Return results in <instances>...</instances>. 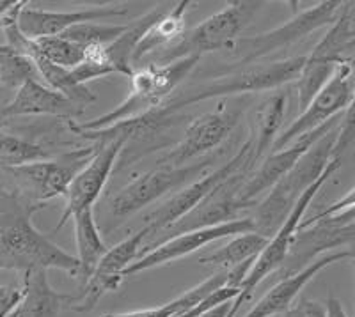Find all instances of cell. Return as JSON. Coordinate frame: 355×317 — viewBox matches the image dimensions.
Returning <instances> with one entry per match:
<instances>
[{
	"label": "cell",
	"instance_id": "1",
	"mask_svg": "<svg viewBox=\"0 0 355 317\" xmlns=\"http://www.w3.org/2000/svg\"><path fill=\"white\" fill-rule=\"evenodd\" d=\"M41 208L28 195L0 188V271L61 269L77 278V257L34 227L33 215Z\"/></svg>",
	"mask_w": 355,
	"mask_h": 317
},
{
	"label": "cell",
	"instance_id": "2",
	"mask_svg": "<svg viewBox=\"0 0 355 317\" xmlns=\"http://www.w3.org/2000/svg\"><path fill=\"white\" fill-rule=\"evenodd\" d=\"M306 62V55L290 57L284 60H274L266 64H247L239 69H231L226 75L214 78L208 84L189 87L180 96L171 98L160 107L166 117H173L189 105L201 103L208 100H224L230 96H247L250 93L274 91L290 82H297Z\"/></svg>",
	"mask_w": 355,
	"mask_h": 317
},
{
	"label": "cell",
	"instance_id": "3",
	"mask_svg": "<svg viewBox=\"0 0 355 317\" xmlns=\"http://www.w3.org/2000/svg\"><path fill=\"white\" fill-rule=\"evenodd\" d=\"M199 59L201 57H187V59H180L167 66L146 64L144 68L135 69L130 77L132 87H130L128 98L119 107H116L112 112H107L105 116H100L98 119L87 120V123L73 120V125L85 132H98V129H107L119 123L139 119V117L155 112L171 96L174 89L182 84L183 78L189 77Z\"/></svg>",
	"mask_w": 355,
	"mask_h": 317
},
{
	"label": "cell",
	"instance_id": "4",
	"mask_svg": "<svg viewBox=\"0 0 355 317\" xmlns=\"http://www.w3.org/2000/svg\"><path fill=\"white\" fill-rule=\"evenodd\" d=\"M338 128L323 135L313 147L297 161L293 169L279 181L277 185L266 193V197L256 204V211L252 221H254L256 233L270 239L279 227L286 221L290 213L293 211L295 204L302 197V193L309 188L313 183L320 179L323 170L331 163L332 145L336 142Z\"/></svg>",
	"mask_w": 355,
	"mask_h": 317
},
{
	"label": "cell",
	"instance_id": "5",
	"mask_svg": "<svg viewBox=\"0 0 355 317\" xmlns=\"http://www.w3.org/2000/svg\"><path fill=\"white\" fill-rule=\"evenodd\" d=\"M261 6L263 2H231L227 8L206 18L190 33L183 34L176 44L150 55L151 60L148 64L167 66L187 57H202L217 50H230Z\"/></svg>",
	"mask_w": 355,
	"mask_h": 317
},
{
	"label": "cell",
	"instance_id": "6",
	"mask_svg": "<svg viewBox=\"0 0 355 317\" xmlns=\"http://www.w3.org/2000/svg\"><path fill=\"white\" fill-rule=\"evenodd\" d=\"M339 167H341V165L331 161V163L327 165V169L323 170V174L320 176V179L316 181V183H313V185L302 193V197L297 201V204H295L293 211H291L290 217L286 218V221L279 227L277 233L268 239L265 248H263L261 252H259L258 257L254 259V262H252V266H250L249 269V273H247L245 280L240 285L239 296L231 301L230 312H227L226 317L236 316L240 307L252 298V294L258 289L259 284H261L266 277H270L275 269H279L284 262H286L288 255H290L291 248H293L295 239H297V234H299V225L300 221H302L304 213L307 211V208H309V204L313 202V199L318 195L322 186L334 176V172Z\"/></svg>",
	"mask_w": 355,
	"mask_h": 317
},
{
	"label": "cell",
	"instance_id": "7",
	"mask_svg": "<svg viewBox=\"0 0 355 317\" xmlns=\"http://www.w3.org/2000/svg\"><path fill=\"white\" fill-rule=\"evenodd\" d=\"M343 8V2H336V0L320 2L315 8L297 12L286 24L272 28L268 33L256 34L252 37H239L230 48V52L236 57V62H239L236 66H247L249 62L254 64L256 60L279 52V50L288 48L320 28L332 25L339 18Z\"/></svg>",
	"mask_w": 355,
	"mask_h": 317
},
{
	"label": "cell",
	"instance_id": "8",
	"mask_svg": "<svg viewBox=\"0 0 355 317\" xmlns=\"http://www.w3.org/2000/svg\"><path fill=\"white\" fill-rule=\"evenodd\" d=\"M345 4L338 20L331 25L329 33L316 44V48L306 55V62L295 82L297 101L302 112L309 101L327 84L343 60H348V52L355 48V17Z\"/></svg>",
	"mask_w": 355,
	"mask_h": 317
},
{
	"label": "cell",
	"instance_id": "9",
	"mask_svg": "<svg viewBox=\"0 0 355 317\" xmlns=\"http://www.w3.org/2000/svg\"><path fill=\"white\" fill-rule=\"evenodd\" d=\"M247 103V96L224 98L217 109L190 123L182 141L157 160V167H183L189 165L190 160L215 151V147L226 141L234 126L239 125Z\"/></svg>",
	"mask_w": 355,
	"mask_h": 317
},
{
	"label": "cell",
	"instance_id": "10",
	"mask_svg": "<svg viewBox=\"0 0 355 317\" xmlns=\"http://www.w3.org/2000/svg\"><path fill=\"white\" fill-rule=\"evenodd\" d=\"M215 161L217 156L202 158L196 163L183 165V167H157L151 172L137 176L112 197L110 218L116 221L125 220L126 217L148 208L174 190L194 183V177H201Z\"/></svg>",
	"mask_w": 355,
	"mask_h": 317
},
{
	"label": "cell",
	"instance_id": "11",
	"mask_svg": "<svg viewBox=\"0 0 355 317\" xmlns=\"http://www.w3.org/2000/svg\"><path fill=\"white\" fill-rule=\"evenodd\" d=\"M355 91V62L352 59L343 60L336 68L331 80L320 89L313 100L309 101L306 109L300 112V116L288 126L284 132L279 133L277 141L272 145L270 153H279L293 144L297 138L302 135L315 132L327 125L329 120L336 119L341 112L347 110L350 105L352 96Z\"/></svg>",
	"mask_w": 355,
	"mask_h": 317
},
{
	"label": "cell",
	"instance_id": "12",
	"mask_svg": "<svg viewBox=\"0 0 355 317\" xmlns=\"http://www.w3.org/2000/svg\"><path fill=\"white\" fill-rule=\"evenodd\" d=\"M245 165H250L252 170H254V165H252V142L250 137L240 145L239 153L234 154L227 163H224L222 167H218L214 172H208L205 176H201L199 179H196L194 183L183 186L180 192H176L171 199H167L166 202H162L155 211L148 213L144 217V227L150 230L146 239H151L153 236H157L158 233H162L164 229H167L169 225H173L174 221H178L180 218L187 217L190 211H194L202 201H205L222 181H226L227 177L233 176L236 170H240Z\"/></svg>",
	"mask_w": 355,
	"mask_h": 317
},
{
	"label": "cell",
	"instance_id": "13",
	"mask_svg": "<svg viewBox=\"0 0 355 317\" xmlns=\"http://www.w3.org/2000/svg\"><path fill=\"white\" fill-rule=\"evenodd\" d=\"M96 153V145L84 149H73L52 160L36 161L17 169H8L12 176L21 181L31 192L28 197L40 204L57 197H66L69 185L77 174L84 169Z\"/></svg>",
	"mask_w": 355,
	"mask_h": 317
},
{
	"label": "cell",
	"instance_id": "14",
	"mask_svg": "<svg viewBox=\"0 0 355 317\" xmlns=\"http://www.w3.org/2000/svg\"><path fill=\"white\" fill-rule=\"evenodd\" d=\"M148 234L150 230L142 227L137 233L130 234L126 239L119 241L116 246L107 250L87 284L78 289V294L73 296L69 309L77 310V312H89L107 293L117 291V287L123 284L126 268L139 259V253H141Z\"/></svg>",
	"mask_w": 355,
	"mask_h": 317
},
{
	"label": "cell",
	"instance_id": "15",
	"mask_svg": "<svg viewBox=\"0 0 355 317\" xmlns=\"http://www.w3.org/2000/svg\"><path fill=\"white\" fill-rule=\"evenodd\" d=\"M339 126V117L329 120L327 125H323L322 128L315 129V132L302 135L300 138L293 142V144L288 145L286 149L279 151V153H270L261 163L256 167L250 176L247 177V181L243 183L242 190L239 193V201L242 202L247 208H256L258 204L259 195L263 193H268L279 181L283 179L291 169H293L297 161L304 156V154L309 151L323 135H327L329 132H332L334 128Z\"/></svg>",
	"mask_w": 355,
	"mask_h": 317
},
{
	"label": "cell",
	"instance_id": "16",
	"mask_svg": "<svg viewBox=\"0 0 355 317\" xmlns=\"http://www.w3.org/2000/svg\"><path fill=\"white\" fill-rule=\"evenodd\" d=\"M256 233L254 221L252 218H239V220L227 221V224L214 225V227H205V229L190 230V233H183L180 236H174L171 239H166L158 246H155L151 252L142 255L141 259L130 264L125 271V277H133V275L146 271V269L157 268V266L167 264L176 259H182L190 255V253L198 252L202 246H208L214 241L222 239L227 236H240V234Z\"/></svg>",
	"mask_w": 355,
	"mask_h": 317
},
{
	"label": "cell",
	"instance_id": "17",
	"mask_svg": "<svg viewBox=\"0 0 355 317\" xmlns=\"http://www.w3.org/2000/svg\"><path fill=\"white\" fill-rule=\"evenodd\" d=\"M128 9L119 6H96V8L80 9V11H44L25 6L18 18V27L28 39L61 36L64 30L78 24L101 21L107 18L125 17Z\"/></svg>",
	"mask_w": 355,
	"mask_h": 317
},
{
	"label": "cell",
	"instance_id": "18",
	"mask_svg": "<svg viewBox=\"0 0 355 317\" xmlns=\"http://www.w3.org/2000/svg\"><path fill=\"white\" fill-rule=\"evenodd\" d=\"M352 257L350 250H336V252H329L322 257L311 261L309 264L304 266L297 273L286 275L281 282L270 287L268 293L263 294L261 300L256 303L249 312L243 317H272L277 314H283L293 305V300L300 294V291L309 284L320 271H323L329 266L336 264L339 261Z\"/></svg>",
	"mask_w": 355,
	"mask_h": 317
},
{
	"label": "cell",
	"instance_id": "19",
	"mask_svg": "<svg viewBox=\"0 0 355 317\" xmlns=\"http://www.w3.org/2000/svg\"><path fill=\"white\" fill-rule=\"evenodd\" d=\"M84 107L64 94L57 93L37 80H27L20 85L8 105L2 109L4 117H24V116H53L73 120L84 114Z\"/></svg>",
	"mask_w": 355,
	"mask_h": 317
},
{
	"label": "cell",
	"instance_id": "20",
	"mask_svg": "<svg viewBox=\"0 0 355 317\" xmlns=\"http://www.w3.org/2000/svg\"><path fill=\"white\" fill-rule=\"evenodd\" d=\"M73 294H62L52 287L49 269H31L24 273L21 300L8 317H59L71 305Z\"/></svg>",
	"mask_w": 355,
	"mask_h": 317
},
{
	"label": "cell",
	"instance_id": "21",
	"mask_svg": "<svg viewBox=\"0 0 355 317\" xmlns=\"http://www.w3.org/2000/svg\"><path fill=\"white\" fill-rule=\"evenodd\" d=\"M288 96L284 93H275L266 98L254 112V125H252V165L254 169L265 160L272 151V145L277 141L279 129L283 126L286 116Z\"/></svg>",
	"mask_w": 355,
	"mask_h": 317
},
{
	"label": "cell",
	"instance_id": "22",
	"mask_svg": "<svg viewBox=\"0 0 355 317\" xmlns=\"http://www.w3.org/2000/svg\"><path fill=\"white\" fill-rule=\"evenodd\" d=\"M73 220H75V241H77L78 252L77 261L80 266L77 278L80 280V287H84L109 248L98 229L93 209H85L82 213L75 215Z\"/></svg>",
	"mask_w": 355,
	"mask_h": 317
},
{
	"label": "cell",
	"instance_id": "23",
	"mask_svg": "<svg viewBox=\"0 0 355 317\" xmlns=\"http://www.w3.org/2000/svg\"><path fill=\"white\" fill-rule=\"evenodd\" d=\"M167 9L164 6H157L151 11H148L146 15H142L141 18H137L135 21H130L126 25V30L117 37L114 43H110L109 46H105L107 55H109V62L114 68L116 73H123L125 77H132L133 75V53L137 44L141 43V39L144 37V34L164 17V12Z\"/></svg>",
	"mask_w": 355,
	"mask_h": 317
},
{
	"label": "cell",
	"instance_id": "24",
	"mask_svg": "<svg viewBox=\"0 0 355 317\" xmlns=\"http://www.w3.org/2000/svg\"><path fill=\"white\" fill-rule=\"evenodd\" d=\"M189 6H192L190 0H182V2L174 4V8L167 9L164 17L144 34V37L135 48V53H133V69H135V64L139 60L167 48V44H171L173 41L182 39L183 34L187 33L185 12Z\"/></svg>",
	"mask_w": 355,
	"mask_h": 317
},
{
	"label": "cell",
	"instance_id": "25",
	"mask_svg": "<svg viewBox=\"0 0 355 317\" xmlns=\"http://www.w3.org/2000/svg\"><path fill=\"white\" fill-rule=\"evenodd\" d=\"M268 243V237L261 236L258 233L240 234L234 239H231L226 246L215 250L210 255L199 259L201 264L218 266L220 269H233L243 262L256 259L263 248Z\"/></svg>",
	"mask_w": 355,
	"mask_h": 317
},
{
	"label": "cell",
	"instance_id": "26",
	"mask_svg": "<svg viewBox=\"0 0 355 317\" xmlns=\"http://www.w3.org/2000/svg\"><path fill=\"white\" fill-rule=\"evenodd\" d=\"M50 153L43 145L34 144L27 138L11 133L0 132V165L6 169H17L28 163L49 160Z\"/></svg>",
	"mask_w": 355,
	"mask_h": 317
},
{
	"label": "cell",
	"instance_id": "27",
	"mask_svg": "<svg viewBox=\"0 0 355 317\" xmlns=\"http://www.w3.org/2000/svg\"><path fill=\"white\" fill-rule=\"evenodd\" d=\"M128 24H98V21H89V24H78L75 27L68 28L61 34L64 39L78 44L82 48L87 46H109L110 43L117 39L126 30Z\"/></svg>",
	"mask_w": 355,
	"mask_h": 317
},
{
	"label": "cell",
	"instance_id": "28",
	"mask_svg": "<svg viewBox=\"0 0 355 317\" xmlns=\"http://www.w3.org/2000/svg\"><path fill=\"white\" fill-rule=\"evenodd\" d=\"M34 43H36L37 52L43 59L62 69L77 68L84 60V48L71 43V41L64 39L62 36L40 37Z\"/></svg>",
	"mask_w": 355,
	"mask_h": 317
},
{
	"label": "cell",
	"instance_id": "29",
	"mask_svg": "<svg viewBox=\"0 0 355 317\" xmlns=\"http://www.w3.org/2000/svg\"><path fill=\"white\" fill-rule=\"evenodd\" d=\"M37 69L34 62L9 46H0V82L9 87H20L27 80H36Z\"/></svg>",
	"mask_w": 355,
	"mask_h": 317
},
{
	"label": "cell",
	"instance_id": "30",
	"mask_svg": "<svg viewBox=\"0 0 355 317\" xmlns=\"http://www.w3.org/2000/svg\"><path fill=\"white\" fill-rule=\"evenodd\" d=\"M355 149V91L352 96L350 105L345 110V116L341 117L336 133V142L332 145L331 161L341 165L345 158Z\"/></svg>",
	"mask_w": 355,
	"mask_h": 317
},
{
	"label": "cell",
	"instance_id": "31",
	"mask_svg": "<svg viewBox=\"0 0 355 317\" xmlns=\"http://www.w3.org/2000/svg\"><path fill=\"white\" fill-rule=\"evenodd\" d=\"M239 293L240 289H236V287H227L226 285V287H220V289L211 293L208 298H205V300H202L201 303H198L194 309L187 310V312L183 314H174L173 317H202L205 314L210 312V310L217 309V307L224 305V303L233 301L234 298L239 296Z\"/></svg>",
	"mask_w": 355,
	"mask_h": 317
},
{
	"label": "cell",
	"instance_id": "32",
	"mask_svg": "<svg viewBox=\"0 0 355 317\" xmlns=\"http://www.w3.org/2000/svg\"><path fill=\"white\" fill-rule=\"evenodd\" d=\"M354 204H355V186L347 193V195H345V197H341L339 201L332 202L331 206H327V208L323 209V211H320L318 215H315V217H311V218H307V220L300 221L299 234L304 233V230L311 229V227H315L316 224H320V221L325 220V218L332 217V215L339 213V211H343V209L350 208V206H354Z\"/></svg>",
	"mask_w": 355,
	"mask_h": 317
},
{
	"label": "cell",
	"instance_id": "33",
	"mask_svg": "<svg viewBox=\"0 0 355 317\" xmlns=\"http://www.w3.org/2000/svg\"><path fill=\"white\" fill-rule=\"evenodd\" d=\"M174 314H180V307L176 301H169L166 305L157 307V309L135 310V312H123V314H103L100 317H173Z\"/></svg>",
	"mask_w": 355,
	"mask_h": 317
},
{
	"label": "cell",
	"instance_id": "34",
	"mask_svg": "<svg viewBox=\"0 0 355 317\" xmlns=\"http://www.w3.org/2000/svg\"><path fill=\"white\" fill-rule=\"evenodd\" d=\"M286 317H327V310L320 301L300 300L297 305L286 310Z\"/></svg>",
	"mask_w": 355,
	"mask_h": 317
},
{
	"label": "cell",
	"instance_id": "35",
	"mask_svg": "<svg viewBox=\"0 0 355 317\" xmlns=\"http://www.w3.org/2000/svg\"><path fill=\"white\" fill-rule=\"evenodd\" d=\"M21 291L9 285H0V317H8L20 303Z\"/></svg>",
	"mask_w": 355,
	"mask_h": 317
},
{
	"label": "cell",
	"instance_id": "36",
	"mask_svg": "<svg viewBox=\"0 0 355 317\" xmlns=\"http://www.w3.org/2000/svg\"><path fill=\"white\" fill-rule=\"evenodd\" d=\"M325 310H327V317H347L343 307H341V301L332 296L325 303Z\"/></svg>",
	"mask_w": 355,
	"mask_h": 317
},
{
	"label": "cell",
	"instance_id": "37",
	"mask_svg": "<svg viewBox=\"0 0 355 317\" xmlns=\"http://www.w3.org/2000/svg\"><path fill=\"white\" fill-rule=\"evenodd\" d=\"M230 307H231V301L230 303H224V305L217 307V309L210 310V312L205 314L202 317H226L227 312H230Z\"/></svg>",
	"mask_w": 355,
	"mask_h": 317
},
{
	"label": "cell",
	"instance_id": "38",
	"mask_svg": "<svg viewBox=\"0 0 355 317\" xmlns=\"http://www.w3.org/2000/svg\"><path fill=\"white\" fill-rule=\"evenodd\" d=\"M15 2H17V0H0V18L4 17L6 12L15 6Z\"/></svg>",
	"mask_w": 355,
	"mask_h": 317
}]
</instances>
